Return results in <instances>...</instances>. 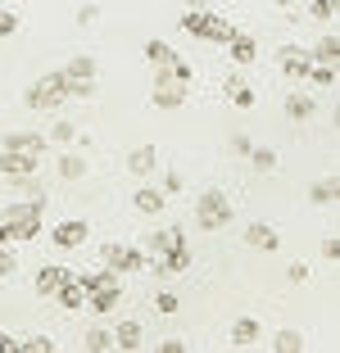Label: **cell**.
<instances>
[{"mask_svg": "<svg viewBox=\"0 0 340 353\" xmlns=\"http://www.w3.org/2000/svg\"><path fill=\"white\" fill-rule=\"evenodd\" d=\"M41 213H46V195L0 204V222L10 227V240H14V245H28V240L41 236Z\"/></svg>", "mask_w": 340, "mask_h": 353, "instance_id": "cell-1", "label": "cell"}, {"mask_svg": "<svg viewBox=\"0 0 340 353\" xmlns=\"http://www.w3.org/2000/svg\"><path fill=\"white\" fill-rule=\"evenodd\" d=\"M64 100H68V77H64V68H59V73L37 77V82L23 91V104H28V109H37V114H55Z\"/></svg>", "mask_w": 340, "mask_h": 353, "instance_id": "cell-2", "label": "cell"}, {"mask_svg": "<svg viewBox=\"0 0 340 353\" xmlns=\"http://www.w3.org/2000/svg\"><path fill=\"white\" fill-rule=\"evenodd\" d=\"M196 222H200V231H227L236 222V208H232V199L223 190H205L196 199Z\"/></svg>", "mask_w": 340, "mask_h": 353, "instance_id": "cell-3", "label": "cell"}, {"mask_svg": "<svg viewBox=\"0 0 340 353\" xmlns=\"http://www.w3.org/2000/svg\"><path fill=\"white\" fill-rule=\"evenodd\" d=\"M182 32H186V37H200V41L227 46L236 28H232L227 19H218V14H209V10H191V14H182Z\"/></svg>", "mask_w": 340, "mask_h": 353, "instance_id": "cell-4", "label": "cell"}, {"mask_svg": "<svg viewBox=\"0 0 340 353\" xmlns=\"http://www.w3.org/2000/svg\"><path fill=\"white\" fill-rule=\"evenodd\" d=\"M150 104H155V109H182V104H186V86L177 82L168 68H155V91H150Z\"/></svg>", "mask_w": 340, "mask_h": 353, "instance_id": "cell-5", "label": "cell"}, {"mask_svg": "<svg viewBox=\"0 0 340 353\" xmlns=\"http://www.w3.org/2000/svg\"><path fill=\"white\" fill-rule=\"evenodd\" d=\"M86 236H91V222L68 218V222H59V227L50 231V245L55 250H77V245H86Z\"/></svg>", "mask_w": 340, "mask_h": 353, "instance_id": "cell-6", "label": "cell"}, {"mask_svg": "<svg viewBox=\"0 0 340 353\" xmlns=\"http://www.w3.org/2000/svg\"><path fill=\"white\" fill-rule=\"evenodd\" d=\"M55 303H59L64 312H77V308H86V290H82V281H77V272H68V276L55 285V294H50Z\"/></svg>", "mask_w": 340, "mask_h": 353, "instance_id": "cell-7", "label": "cell"}, {"mask_svg": "<svg viewBox=\"0 0 340 353\" xmlns=\"http://www.w3.org/2000/svg\"><path fill=\"white\" fill-rule=\"evenodd\" d=\"M277 63H281V73L290 77V82H304V73H309V50L304 46H281L277 50Z\"/></svg>", "mask_w": 340, "mask_h": 353, "instance_id": "cell-8", "label": "cell"}, {"mask_svg": "<svg viewBox=\"0 0 340 353\" xmlns=\"http://www.w3.org/2000/svg\"><path fill=\"white\" fill-rule=\"evenodd\" d=\"M46 154H23V150H0V172L5 176H28L41 168Z\"/></svg>", "mask_w": 340, "mask_h": 353, "instance_id": "cell-9", "label": "cell"}, {"mask_svg": "<svg viewBox=\"0 0 340 353\" xmlns=\"http://www.w3.org/2000/svg\"><path fill=\"white\" fill-rule=\"evenodd\" d=\"M118 303H123V281H113V285H100V290L86 294V308H91L95 317H109Z\"/></svg>", "mask_w": 340, "mask_h": 353, "instance_id": "cell-10", "label": "cell"}, {"mask_svg": "<svg viewBox=\"0 0 340 353\" xmlns=\"http://www.w3.org/2000/svg\"><path fill=\"white\" fill-rule=\"evenodd\" d=\"M227 54H232V63L236 68H245V63L258 59V41L249 37V32H232V41H227Z\"/></svg>", "mask_w": 340, "mask_h": 353, "instance_id": "cell-11", "label": "cell"}, {"mask_svg": "<svg viewBox=\"0 0 340 353\" xmlns=\"http://www.w3.org/2000/svg\"><path fill=\"white\" fill-rule=\"evenodd\" d=\"M132 208H136V213H145V218H159V213L168 208V195L159 186H141L132 195Z\"/></svg>", "mask_w": 340, "mask_h": 353, "instance_id": "cell-12", "label": "cell"}, {"mask_svg": "<svg viewBox=\"0 0 340 353\" xmlns=\"http://www.w3.org/2000/svg\"><path fill=\"white\" fill-rule=\"evenodd\" d=\"M159 168V150L155 145H136L132 154H127V172L132 176H150Z\"/></svg>", "mask_w": 340, "mask_h": 353, "instance_id": "cell-13", "label": "cell"}, {"mask_svg": "<svg viewBox=\"0 0 340 353\" xmlns=\"http://www.w3.org/2000/svg\"><path fill=\"white\" fill-rule=\"evenodd\" d=\"M46 145L50 141L41 132H10L5 136V150H23V154H46Z\"/></svg>", "mask_w": 340, "mask_h": 353, "instance_id": "cell-14", "label": "cell"}, {"mask_svg": "<svg viewBox=\"0 0 340 353\" xmlns=\"http://www.w3.org/2000/svg\"><path fill=\"white\" fill-rule=\"evenodd\" d=\"M245 240L254 245V250H263V254H277V245H281V236L268 227V222H249V227H245Z\"/></svg>", "mask_w": 340, "mask_h": 353, "instance_id": "cell-15", "label": "cell"}, {"mask_svg": "<svg viewBox=\"0 0 340 353\" xmlns=\"http://www.w3.org/2000/svg\"><path fill=\"white\" fill-rule=\"evenodd\" d=\"M86 168H91V163H86L82 150H77V154H59V159H55V172H59V181H82Z\"/></svg>", "mask_w": 340, "mask_h": 353, "instance_id": "cell-16", "label": "cell"}, {"mask_svg": "<svg viewBox=\"0 0 340 353\" xmlns=\"http://www.w3.org/2000/svg\"><path fill=\"white\" fill-rule=\"evenodd\" d=\"M313 114H318L313 95H304V91L286 95V118H290V123H313Z\"/></svg>", "mask_w": 340, "mask_h": 353, "instance_id": "cell-17", "label": "cell"}, {"mask_svg": "<svg viewBox=\"0 0 340 353\" xmlns=\"http://www.w3.org/2000/svg\"><path fill=\"white\" fill-rule=\"evenodd\" d=\"M223 86H227V100L236 104V109H254V86H249V82H245L240 73H232V77H227Z\"/></svg>", "mask_w": 340, "mask_h": 353, "instance_id": "cell-18", "label": "cell"}, {"mask_svg": "<svg viewBox=\"0 0 340 353\" xmlns=\"http://www.w3.org/2000/svg\"><path fill=\"white\" fill-rule=\"evenodd\" d=\"M258 335H263V326H258L254 317H236V326H232V344H236V349H254Z\"/></svg>", "mask_w": 340, "mask_h": 353, "instance_id": "cell-19", "label": "cell"}, {"mask_svg": "<svg viewBox=\"0 0 340 353\" xmlns=\"http://www.w3.org/2000/svg\"><path fill=\"white\" fill-rule=\"evenodd\" d=\"M145 344V331H141V322H123L118 331H113V349H123V353H136Z\"/></svg>", "mask_w": 340, "mask_h": 353, "instance_id": "cell-20", "label": "cell"}, {"mask_svg": "<svg viewBox=\"0 0 340 353\" xmlns=\"http://www.w3.org/2000/svg\"><path fill=\"white\" fill-rule=\"evenodd\" d=\"M64 276H68V268H37V276H32V290L50 299V294H55V285H59Z\"/></svg>", "mask_w": 340, "mask_h": 353, "instance_id": "cell-21", "label": "cell"}, {"mask_svg": "<svg viewBox=\"0 0 340 353\" xmlns=\"http://www.w3.org/2000/svg\"><path fill=\"white\" fill-rule=\"evenodd\" d=\"M77 281H82V290L91 294V290H100V285H113V281H118V272H113V268H104V263H100V268H86V272H77Z\"/></svg>", "mask_w": 340, "mask_h": 353, "instance_id": "cell-22", "label": "cell"}, {"mask_svg": "<svg viewBox=\"0 0 340 353\" xmlns=\"http://www.w3.org/2000/svg\"><path fill=\"white\" fill-rule=\"evenodd\" d=\"M64 77H68V82H86V77H95V59H91V54H73V59L64 63Z\"/></svg>", "mask_w": 340, "mask_h": 353, "instance_id": "cell-23", "label": "cell"}, {"mask_svg": "<svg viewBox=\"0 0 340 353\" xmlns=\"http://www.w3.org/2000/svg\"><path fill=\"white\" fill-rule=\"evenodd\" d=\"M145 59L155 63V68H173L177 50H173V46H168V41H159V37H155V41H145Z\"/></svg>", "mask_w": 340, "mask_h": 353, "instance_id": "cell-24", "label": "cell"}, {"mask_svg": "<svg viewBox=\"0 0 340 353\" xmlns=\"http://www.w3.org/2000/svg\"><path fill=\"white\" fill-rule=\"evenodd\" d=\"M141 268H145V250H141V245H123V254H118L113 272L123 276V272H141Z\"/></svg>", "mask_w": 340, "mask_h": 353, "instance_id": "cell-25", "label": "cell"}, {"mask_svg": "<svg viewBox=\"0 0 340 353\" xmlns=\"http://www.w3.org/2000/svg\"><path fill=\"white\" fill-rule=\"evenodd\" d=\"M173 240H177V231H173V227H168V231H150V236L141 240V250H145V259H155V254H164L168 245H173Z\"/></svg>", "mask_w": 340, "mask_h": 353, "instance_id": "cell-26", "label": "cell"}, {"mask_svg": "<svg viewBox=\"0 0 340 353\" xmlns=\"http://www.w3.org/2000/svg\"><path fill=\"white\" fill-rule=\"evenodd\" d=\"M82 349H86V353H104V349H113V331H104V326H91V331L82 335Z\"/></svg>", "mask_w": 340, "mask_h": 353, "instance_id": "cell-27", "label": "cell"}, {"mask_svg": "<svg viewBox=\"0 0 340 353\" xmlns=\"http://www.w3.org/2000/svg\"><path fill=\"white\" fill-rule=\"evenodd\" d=\"M309 59L313 63H336L340 59V41H336V37H322V41L309 50Z\"/></svg>", "mask_w": 340, "mask_h": 353, "instance_id": "cell-28", "label": "cell"}, {"mask_svg": "<svg viewBox=\"0 0 340 353\" xmlns=\"http://www.w3.org/2000/svg\"><path fill=\"white\" fill-rule=\"evenodd\" d=\"M245 159L254 163V172H277V150H268V145H254Z\"/></svg>", "mask_w": 340, "mask_h": 353, "instance_id": "cell-29", "label": "cell"}, {"mask_svg": "<svg viewBox=\"0 0 340 353\" xmlns=\"http://www.w3.org/2000/svg\"><path fill=\"white\" fill-rule=\"evenodd\" d=\"M10 186H14V195H19V199L46 195V186H41V181H37V172H28V176H10Z\"/></svg>", "mask_w": 340, "mask_h": 353, "instance_id": "cell-30", "label": "cell"}, {"mask_svg": "<svg viewBox=\"0 0 340 353\" xmlns=\"http://www.w3.org/2000/svg\"><path fill=\"white\" fill-rule=\"evenodd\" d=\"M336 176H322V181H313V186H309V199H313V204H336Z\"/></svg>", "mask_w": 340, "mask_h": 353, "instance_id": "cell-31", "label": "cell"}, {"mask_svg": "<svg viewBox=\"0 0 340 353\" xmlns=\"http://www.w3.org/2000/svg\"><path fill=\"white\" fill-rule=\"evenodd\" d=\"M304 82L309 86H336V63H309Z\"/></svg>", "mask_w": 340, "mask_h": 353, "instance_id": "cell-32", "label": "cell"}, {"mask_svg": "<svg viewBox=\"0 0 340 353\" xmlns=\"http://www.w3.org/2000/svg\"><path fill=\"white\" fill-rule=\"evenodd\" d=\"M309 14L318 23H336V14H340V0H309Z\"/></svg>", "mask_w": 340, "mask_h": 353, "instance_id": "cell-33", "label": "cell"}, {"mask_svg": "<svg viewBox=\"0 0 340 353\" xmlns=\"http://www.w3.org/2000/svg\"><path fill=\"white\" fill-rule=\"evenodd\" d=\"M272 349H277V353H299V349H304V335H299V331H277Z\"/></svg>", "mask_w": 340, "mask_h": 353, "instance_id": "cell-34", "label": "cell"}, {"mask_svg": "<svg viewBox=\"0 0 340 353\" xmlns=\"http://www.w3.org/2000/svg\"><path fill=\"white\" fill-rule=\"evenodd\" d=\"M59 344L50 340V335H32V340H19V353H55Z\"/></svg>", "mask_w": 340, "mask_h": 353, "instance_id": "cell-35", "label": "cell"}, {"mask_svg": "<svg viewBox=\"0 0 340 353\" xmlns=\"http://www.w3.org/2000/svg\"><path fill=\"white\" fill-rule=\"evenodd\" d=\"M73 136H77V123H64V118H59V123L50 127L46 141H55V145H73Z\"/></svg>", "mask_w": 340, "mask_h": 353, "instance_id": "cell-36", "label": "cell"}, {"mask_svg": "<svg viewBox=\"0 0 340 353\" xmlns=\"http://www.w3.org/2000/svg\"><path fill=\"white\" fill-rule=\"evenodd\" d=\"M14 272H19V254H14V245H0V281H10Z\"/></svg>", "mask_w": 340, "mask_h": 353, "instance_id": "cell-37", "label": "cell"}, {"mask_svg": "<svg viewBox=\"0 0 340 353\" xmlns=\"http://www.w3.org/2000/svg\"><path fill=\"white\" fill-rule=\"evenodd\" d=\"M68 100H95V77H86V82H68Z\"/></svg>", "mask_w": 340, "mask_h": 353, "instance_id": "cell-38", "label": "cell"}, {"mask_svg": "<svg viewBox=\"0 0 340 353\" xmlns=\"http://www.w3.org/2000/svg\"><path fill=\"white\" fill-rule=\"evenodd\" d=\"M177 308H182V299H177V294H168V290H164V294H155V312H164V317H173Z\"/></svg>", "mask_w": 340, "mask_h": 353, "instance_id": "cell-39", "label": "cell"}, {"mask_svg": "<svg viewBox=\"0 0 340 353\" xmlns=\"http://www.w3.org/2000/svg\"><path fill=\"white\" fill-rule=\"evenodd\" d=\"M14 32H19V14H14V10H0V41H5V37H14Z\"/></svg>", "mask_w": 340, "mask_h": 353, "instance_id": "cell-40", "label": "cell"}, {"mask_svg": "<svg viewBox=\"0 0 340 353\" xmlns=\"http://www.w3.org/2000/svg\"><path fill=\"white\" fill-rule=\"evenodd\" d=\"M182 186H186V181H182V172H164V186H159V190H164V195L173 199V195H182Z\"/></svg>", "mask_w": 340, "mask_h": 353, "instance_id": "cell-41", "label": "cell"}, {"mask_svg": "<svg viewBox=\"0 0 340 353\" xmlns=\"http://www.w3.org/2000/svg\"><path fill=\"white\" fill-rule=\"evenodd\" d=\"M100 19V5H77V28H91Z\"/></svg>", "mask_w": 340, "mask_h": 353, "instance_id": "cell-42", "label": "cell"}, {"mask_svg": "<svg viewBox=\"0 0 340 353\" xmlns=\"http://www.w3.org/2000/svg\"><path fill=\"white\" fill-rule=\"evenodd\" d=\"M286 281H290V285H304V281H309V263H290Z\"/></svg>", "mask_w": 340, "mask_h": 353, "instance_id": "cell-43", "label": "cell"}, {"mask_svg": "<svg viewBox=\"0 0 340 353\" xmlns=\"http://www.w3.org/2000/svg\"><path fill=\"white\" fill-rule=\"evenodd\" d=\"M168 73H173L182 86H191V77H196V73H191V63H182V59H173V68H168Z\"/></svg>", "mask_w": 340, "mask_h": 353, "instance_id": "cell-44", "label": "cell"}, {"mask_svg": "<svg viewBox=\"0 0 340 353\" xmlns=\"http://www.w3.org/2000/svg\"><path fill=\"white\" fill-rule=\"evenodd\" d=\"M232 150H236V154H240V159H245V154H249V150H254V141H249V136H245V132H236V136H232Z\"/></svg>", "mask_w": 340, "mask_h": 353, "instance_id": "cell-45", "label": "cell"}, {"mask_svg": "<svg viewBox=\"0 0 340 353\" xmlns=\"http://www.w3.org/2000/svg\"><path fill=\"white\" fill-rule=\"evenodd\" d=\"M322 259H327V263H336V259H340V240H336V236L322 240Z\"/></svg>", "mask_w": 340, "mask_h": 353, "instance_id": "cell-46", "label": "cell"}, {"mask_svg": "<svg viewBox=\"0 0 340 353\" xmlns=\"http://www.w3.org/2000/svg\"><path fill=\"white\" fill-rule=\"evenodd\" d=\"M118 254H123V245H104V250H100V263H104V268H113V263H118Z\"/></svg>", "mask_w": 340, "mask_h": 353, "instance_id": "cell-47", "label": "cell"}, {"mask_svg": "<svg viewBox=\"0 0 340 353\" xmlns=\"http://www.w3.org/2000/svg\"><path fill=\"white\" fill-rule=\"evenodd\" d=\"M159 353H186V340H164V344H159Z\"/></svg>", "mask_w": 340, "mask_h": 353, "instance_id": "cell-48", "label": "cell"}, {"mask_svg": "<svg viewBox=\"0 0 340 353\" xmlns=\"http://www.w3.org/2000/svg\"><path fill=\"white\" fill-rule=\"evenodd\" d=\"M0 353H19V340L14 335H0Z\"/></svg>", "mask_w": 340, "mask_h": 353, "instance_id": "cell-49", "label": "cell"}, {"mask_svg": "<svg viewBox=\"0 0 340 353\" xmlns=\"http://www.w3.org/2000/svg\"><path fill=\"white\" fill-rule=\"evenodd\" d=\"M186 10H209V0H186Z\"/></svg>", "mask_w": 340, "mask_h": 353, "instance_id": "cell-50", "label": "cell"}, {"mask_svg": "<svg viewBox=\"0 0 340 353\" xmlns=\"http://www.w3.org/2000/svg\"><path fill=\"white\" fill-rule=\"evenodd\" d=\"M0 245H14V240H10V227H5V222H0Z\"/></svg>", "mask_w": 340, "mask_h": 353, "instance_id": "cell-51", "label": "cell"}, {"mask_svg": "<svg viewBox=\"0 0 340 353\" xmlns=\"http://www.w3.org/2000/svg\"><path fill=\"white\" fill-rule=\"evenodd\" d=\"M277 5H290V0H277Z\"/></svg>", "mask_w": 340, "mask_h": 353, "instance_id": "cell-52", "label": "cell"}]
</instances>
